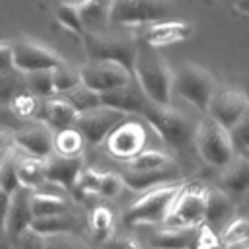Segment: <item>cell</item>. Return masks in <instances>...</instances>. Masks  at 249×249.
<instances>
[{"mask_svg":"<svg viewBox=\"0 0 249 249\" xmlns=\"http://www.w3.org/2000/svg\"><path fill=\"white\" fill-rule=\"evenodd\" d=\"M132 74L152 103L171 105V91H173V76L175 74L169 70L165 58L161 56V53L158 49L140 43Z\"/></svg>","mask_w":249,"mask_h":249,"instance_id":"1","label":"cell"},{"mask_svg":"<svg viewBox=\"0 0 249 249\" xmlns=\"http://www.w3.org/2000/svg\"><path fill=\"white\" fill-rule=\"evenodd\" d=\"M82 39L88 60H111L126 66L130 72L134 70V62L140 47L138 35L111 31L107 27L103 31H89Z\"/></svg>","mask_w":249,"mask_h":249,"instance_id":"2","label":"cell"},{"mask_svg":"<svg viewBox=\"0 0 249 249\" xmlns=\"http://www.w3.org/2000/svg\"><path fill=\"white\" fill-rule=\"evenodd\" d=\"M183 189H185V185L177 181V183H169V185H161V187H154V189L146 191L140 198H136L124 210L123 222L126 226L165 222V218L169 216V212Z\"/></svg>","mask_w":249,"mask_h":249,"instance_id":"3","label":"cell"},{"mask_svg":"<svg viewBox=\"0 0 249 249\" xmlns=\"http://www.w3.org/2000/svg\"><path fill=\"white\" fill-rule=\"evenodd\" d=\"M140 117L171 148H185L191 140H195L196 124H193L187 115L171 105H156L150 101Z\"/></svg>","mask_w":249,"mask_h":249,"instance_id":"4","label":"cell"},{"mask_svg":"<svg viewBox=\"0 0 249 249\" xmlns=\"http://www.w3.org/2000/svg\"><path fill=\"white\" fill-rule=\"evenodd\" d=\"M195 144L200 158L214 167H226L237 156L231 132L212 117H206L196 124Z\"/></svg>","mask_w":249,"mask_h":249,"instance_id":"5","label":"cell"},{"mask_svg":"<svg viewBox=\"0 0 249 249\" xmlns=\"http://www.w3.org/2000/svg\"><path fill=\"white\" fill-rule=\"evenodd\" d=\"M173 89L198 111L208 113L212 95L216 93V82L202 66L195 62H183L173 76Z\"/></svg>","mask_w":249,"mask_h":249,"instance_id":"6","label":"cell"},{"mask_svg":"<svg viewBox=\"0 0 249 249\" xmlns=\"http://www.w3.org/2000/svg\"><path fill=\"white\" fill-rule=\"evenodd\" d=\"M173 10V0H115L111 25H152L163 21Z\"/></svg>","mask_w":249,"mask_h":249,"instance_id":"7","label":"cell"},{"mask_svg":"<svg viewBox=\"0 0 249 249\" xmlns=\"http://www.w3.org/2000/svg\"><path fill=\"white\" fill-rule=\"evenodd\" d=\"M82 84L97 93H105L123 86H128L132 82V72L111 60H86V64L80 66Z\"/></svg>","mask_w":249,"mask_h":249,"instance_id":"8","label":"cell"},{"mask_svg":"<svg viewBox=\"0 0 249 249\" xmlns=\"http://www.w3.org/2000/svg\"><path fill=\"white\" fill-rule=\"evenodd\" d=\"M206 193L208 189L196 183L185 185L163 224L179 228H198L206 218Z\"/></svg>","mask_w":249,"mask_h":249,"instance_id":"9","label":"cell"},{"mask_svg":"<svg viewBox=\"0 0 249 249\" xmlns=\"http://www.w3.org/2000/svg\"><path fill=\"white\" fill-rule=\"evenodd\" d=\"M124 121H126V113L101 105L97 109L80 113L74 126L82 132V136L86 138V142H89V144H101Z\"/></svg>","mask_w":249,"mask_h":249,"instance_id":"10","label":"cell"},{"mask_svg":"<svg viewBox=\"0 0 249 249\" xmlns=\"http://www.w3.org/2000/svg\"><path fill=\"white\" fill-rule=\"evenodd\" d=\"M107 150L113 158L123 160V161H132L136 156H140L144 152L146 146V128L142 123L138 121H124L123 124H119L109 138L105 140Z\"/></svg>","mask_w":249,"mask_h":249,"instance_id":"11","label":"cell"},{"mask_svg":"<svg viewBox=\"0 0 249 249\" xmlns=\"http://www.w3.org/2000/svg\"><path fill=\"white\" fill-rule=\"evenodd\" d=\"M12 47H14L16 70L23 74L37 70H54L60 62H64L58 53L31 39H18L12 43Z\"/></svg>","mask_w":249,"mask_h":249,"instance_id":"12","label":"cell"},{"mask_svg":"<svg viewBox=\"0 0 249 249\" xmlns=\"http://www.w3.org/2000/svg\"><path fill=\"white\" fill-rule=\"evenodd\" d=\"M249 109V97L235 88H218L208 105V117L231 130Z\"/></svg>","mask_w":249,"mask_h":249,"instance_id":"13","label":"cell"},{"mask_svg":"<svg viewBox=\"0 0 249 249\" xmlns=\"http://www.w3.org/2000/svg\"><path fill=\"white\" fill-rule=\"evenodd\" d=\"M31 196H33V191L25 189V187H19L14 195L8 196L6 216H4V230L12 239L16 235H19L21 231L29 230L35 222L33 208H31Z\"/></svg>","mask_w":249,"mask_h":249,"instance_id":"14","label":"cell"},{"mask_svg":"<svg viewBox=\"0 0 249 249\" xmlns=\"http://www.w3.org/2000/svg\"><path fill=\"white\" fill-rule=\"evenodd\" d=\"M12 142L18 148L25 150L29 156H35V158L47 160L49 156L54 154V132H53L51 126H47L41 121L14 132Z\"/></svg>","mask_w":249,"mask_h":249,"instance_id":"15","label":"cell"},{"mask_svg":"<svg viewBox=\"0 0 249 249\" xmlns=\"http://www.w3.org/2000/svg\"><path fill=\"white\" fill-rule=\"evenodd\" d=\"M191 33H193L191 23L181 21V19H163V21L146 25L138 33V41L148 45V47L160 49V47L173 45V43H179L183 39H189Z\"/></svg>","mask_w":249,"mask_h":249,"instance_id":"16","label":"cell"},{"mask_svg":"<svg viewBox=\"0 0 249 249\" xmlns=\"http://www.w3.org/2000/svg\"><path fill=\"white\" fill-rule=\"evenodd\" d=\"M148 103H150V99L146 97V93L142 91V88L138 86L136 80H132L128 86L101 93V105L103 107H111V109L126 113V115H130V113L142 115V111L146 109Z\"/></svg>","mask_w":249,"mask_h":249,"instance_id":"17","label":"cell"},{"mask_svg":"<svg viewBox=\"0 0 249 249\" xmlns=\"http://www.w3.org/2000/svg\"><path fill=\"white\" fill-rule=\"evenodd\" d=\"M181 171L179 165L175 161L158 167V169H148V171H132V169H124L123 179L124 185L132 191H150L154 187H161V185H169V183H177Z\"/></svg>","mask_w":249,"mask_h":249,"instance_id":"18","label":"cell"},{"mask_svg":"<svg viewBox=\"0 0 249 249\" xmlns=\"http://www.w3.org/2000/svg\"><path fill=\"white\" fill-rule=\"evenodd\" d=\"M84 171V160L78 158H66L60 154H53L45 160V177L51 183H56L68 191L74 189L80 173Z\"/></svg>","mask_w":249,"mask_h":249,"instance_id":"19","label":"cell"},{"mask_svg":"<svg viewBox=\"0 0 249 249\" xmlns=\"http://www.w3.org/2000/svg\"><path fill=\"white\" fill-rule=\"evenodd\" d=\"M78 111L72 107L70 101H66L62 95L60 97H49L41 101V109H39V117L37 121L45 123L47 126H51L53 130L60 132L64 128H70L76 124L78 119Z\"/></svg>","mask_w":249,"mask_h":249,"instance_id":"20","label":"cell"},{"mask_svg":"<svg viewBox=\"0 0 249 249\" xmlns=\"http://www.w3.org/2000/svg\"><path fill=\"white\" fill-rule=\"evenodd\" d=\"M198 228H179V226H165L163 230L156 231L150 239L154 249H195Z\"/></svg>","mask_w":249,"mask_h":249,"instance_id":"21","label":"cell"},{"mask_svg":"<svg viewBox=\"0 0 249 249\" xmlns=\"http://www.w3.org/2000/svg\"><path fill=\"white\" fill-rule=\"evenodd\" d=\"M115 0H80L78 10L86 33L89 31H103L111 25V12Z\"/></svg>","mask_w":249,"mask_h":249,"instance_id":"22","label":"cell"},{"mask_svg":"<svg viewBox=\"0 0 249 249\" xmlns=\"http://www.w3.org/2000/svg\"><path fill=\"white\" fill-rule=\"evenodd\" d=\"M233 212H235L233 200L222 189H208V193H206V218H204L206 226H214V228H220L224 224L228 226L233 220Z\"/></svg>","mask_w":249,"mask_h":249,"instance_id":"23","label":"cell"},{"mask_svg":"<svg viewBox=\"0 0 249 249\" xmlns=\"http://www.w3.org/2000/svg\"><path fill=\"white\" fill-rule=\"evenodd\" d=\"M222 183L233 193H245L249 189V160L239 154L222 171Z\"/></svg>","mask_w":249,"mask_h":249,"instance_id":"24","label":"cell"},{"mask_svg":"<svg viewBox=\"0 0 249 249\" xmlns=\"http://www.w3.org/2000/svg\"><path fill=\"white\" fill-rule=\"evenodd\" d=\"M18 175H19V185L33 191L37 185L47 181V177H45V160L43 158H35V156L19 158Z\"/></svg>","mask_w":249,"mask_h":249,"instance_id":"25","label":"cell"},{"mask_svg":"<svg viewBox=\"0 0 249 249\" xmlns=\"http://www.w3.org/2000/svg\"><path fill=\"white\" fill-rule=\"evenodd\" d=\"M18 158H16V144L14 148H4L2 161H0V187L6 196L14 195L21 185H19V175H18Z\"/></svg>","mask_w":249,"mask_h":249,"instance_id":"26","label":"cell"},{"mask_svg":"<svg viewBox=\"0 0 249 249\" xmlns=\"http://www.w3.org/2000/svg\"><path fill=\"white\" fill-rule=\"evenodd\" d=\"M31 228L43 233L45 237H51V235H60V233H72V230L76 228V220L70 212H62V214H54L47 218H35Z\"/></svg>","mask_w":249,"mask_h":249,"instance_id":"27","label":"cell"},{"mask_svg":"<svg viewBox=\"0 0 249 249\" xmlns=\"http://www.w3.org/2000/svg\"><path fill=\"white\" fill-rule=\"evenodd\" d=\"M84 144H86V138L76 126L54 132V154H60L66 158H78L82 156Z\"/></svg>","mask_w":249,"mask_h":249,"instance_id":"28","label":"cell"},{"mask_svg":"<svg viewBox=\"0 0 249 249\" xmlns=\"http://www.w3.org/2000/svg\"><path fill=\"white\" fill-rule=\"evenodd\" d=\"M31 208H33V216L35 218H47V216L68 212L66 210V200L62 196L51 195V193H33Z\"/></svg>","mask_w":249,"mask_h":249,"instance_id":"29","label":"cell"},{"mask_svg":"<svg viewBox=\"0 0 249 249\" xmlns=\"http://www.w3.org/2000/svg\"><path fill=\"white\" fill-rule=\"evenodd\" d=\"M25 84L27 91L33 93L39 99H49L53 97L54 91V80H53V70H37V72H27L25 74Z\"/></svg>","mask_w":249,"mask_h":249,"instance_id":"30","label":"cell"},{"mask_svg":"<svg viewBox=\"0 0 249 249\" xmlns=\"http://www.w3.org/2000/svg\"><path fill=\"white\" fill-rule=\"evenodd\" d=\"M54 18L60 25H64L66 29L78 33V35H86V27L82 23V18H80V10H78V4H72V2H64V0H58L56 6H54Z\"/></svg>","mask_w":249,"mask_h":249,"instance_id":"31","label":"cell"},{"mask_svg":"<svg viewBox=\"0 0 249 249\" xmlns=\"http://www.w3.org/2000/svg\"><path fill=\"white\" fill-rule=\"evenodd\" d=\"M53 80H54V91L64 95V93L72 91L74 88H78L82 84L80 68H76V66H72L64 60L53 70Z\"/></svg>","mask_w":249,"mask_h":249,"instance_id":"32","label":"cell"},{"mask_svg":"<svg viewBox=\"0 0 249 249\" xmlns=\"http://www.w3.org/2000/svg\"><path fill=\"white\" fill-rule=\"evenodd\" d=\"M66 101L72 103V107L78 111V113H86V111H91V109H97L101 107V93L89 89L88 86L80 84L78 88H74L72 91L64 93L62 95Z\"/></svg>","mask_w":249,"mask_h":249,"instance_id":"33","label":"cell"},{"mask_svg":"<svg viewBox=\"0 0 249 249\" xmlns=\"http://www.w3.org/2000/svg\"><path fill=\"white\" fill-rule=\"evenodd\" d=\"M173 160L161 152V150H144L140 156H136L132 161L126 163V169H132V171H148V169H158V167H163L167 163H171Z\"/></svg>","mask_w":249,"mask_h":249,"instance_id":"34","label":"cell"},{"mask_svg":"<svg viewBox=\"0 0 249 249\" xmlns=\"http://www.w3.org/2000/svg\"><path fill=\"white\" fill-rule=\"evenodd\" d=\"M89 228H91V233L101 241L105 243L111 235V230H113V212L105 206H97L91 210L89 214Z\"/></svg>","mask_w":249,"mask_h":249,"instance_id":"35","label":"cell"},{"mask_svg":"<svg viewBox=\"0 0 249 249\" xmlns=\"http://www.w3.org/2000/svg\"><path fill=\"white\" fill-rule=\"evenodd\" d=\"M41 101L39 97H35L33 93L29 91H23L21 95H18L12 103H10V109L16 117L27 121V119H37L39 117V109H41Z\"/></svg>","mask_w":249,"mask_h":249,"instance_id":"36","label":"cell"},{"mask_svg":"<svg viewBox=\"0 0 249 249\" xmlns=\"http://www.w3.org/2000/svg\"><path fill=\"white\" fill-rule=\"evenodd\" d=\"M101 179L103 173L95 171V169H84L72 189V193L80 198L84 196H91V195H99V187H101Z\"/></svg>","mask_w":249,"mask_h":249,"instance_id":"37","label":"cell"},{"mask_svg":"<svg viewBox=\"0 0 249 249\" xmlns=\"http://www.w3.org/2000/svg\"><path fill=\"white\" fill-rule=\"evenodd\" d=\"M249 237V220L245 218H233L222 231V243L230 247L243 245Z\"/></svg>","mask_w":249,"mask_h":249,"instance_id":"38","label":"cell"},{"mask_svg":"<svg viewBox=\"0 0 249 249\" xmlns=\"http://www.w3.org/2000/svg\"><path fill=\"white\" fill-rule=\"evenodd\" d=\"M12 249H47V237L29 228L12 239Z\"/></svg>","mask_w":249,"mask_h":249,"instance_id":"39","label":"cell"},{"mask_svg":"<svg viewBox=\"0 0 249 249\" xmlns=\"http://www.w3.org/2000/svg\"><path fill=\"white\" fill-rule=\"evenodd\" d=\"M124 187V179L123 175L115 173V171H107L103 173V179H101V187H99V195L105 196V198H113L117 196Z\"/></svg>","mask_w":249,"mask_h":249,"instance_id":"40","label":"cell"},{"mask_svg":"<svg viewBox=\"0 0 249 249\" xmlns=\"http://www.w3.org/2000/svg\"><path fill=\"white\" fill-rule=\"evenodd\" d=\"M230 132H231V138H233L235 148H239L243 152L249 150V109L245 111V115L237 121V124Z\"/></svg>","mask_w":249,"mask_h":249,"instance_id":"41","label":"cell"},{"mask_svg":"<svg viewBox=\"0 0 249 249\" xmlns=\"http://www.w3.org/2000/svg\"><path fill=\"white\" fill-rule=\"evenodd\" d=\"M47 249H86V245L74 233H60L47 237Z\"/></svg>","mask_w":249,"mask_h":249,"instance_id":"42","label":"cell"},{"mask_svg":"<svg viewBox=\"0 0 249 249\" xmlns=\"http://www.w3.org/2000/svg\"><path fill=\"white\" fill-rule=\"evenodd\" d=\"M103 249H140V245L128 235H113L103 243Z\"/></svg>","mask_w":249,"mask_h":249,"instance_id":"43","label":"cell"},{"mask_svg":"<svg viewBox=\"0 0 249 249\" xmlns=\"http://www.w3.org/2000/svg\"><path fill=\"white\" fill-rule=\"evenodd\" d=\"M0 54H2V74L16 70V62H14V47L10 41H2L0 45Z\"/></svg>","mask_w":249,"mask_h":249,"instance_id":"44","label":"cell"},{"mask_svg":"<svg viewBox=\"0 0 249 249\" xmlns=\"http://www.w3.org/2000/svg\"><path fill=\"white\" fill-rule=\"evenodd\" d=\"M233 4H235V8H237L239 12H243V14H249V0H235Z\"/></svg>","mask_w":249,"mask_h":249,"instance_id":"45","label":"cell"},{"mask_svg":"<svg viewBox=\"0 0 249 249\" xmlns=\"http://www.w3.org/2000/svg\"><path fill=\"white\" fill-rule=\"evenodd\" d=\"M233 249H249V243H243V245H237V247H233Z\"/></svg>","mask_w":249,"mask_h":249,"instance_id":"46","label":"cell"},{"mask_svg":"<svg viewBox=\"0 0 249 249\" xmlns=\"http://www.w3.org/2000/svg\"><path fill=\"white\" fill-rule=\"evenodd\" d=\"M243 156H245V158L249 160V150H245V152H243Z\"/></svg>","mask_w":249,"mask_h":249,"instance_id":"47","label":"cell"},{"mask_svg":"<svg viewBox=\"0 0 249 249\" xmlns=\"http://www.w3.org/2000/svg\"><path fill=\"white\" fill-rule=\"evenodd\" d=\"M233 2H235V0H233Z\"/></svg>","mask_w":249,"mask_h":249,"instance_id":"48","label":"cell"},{"mask_svg":"<svg viewBox=\"0 0 249 249\" xmlns=\"http://www.w3.org/2000/svg\"><path fill=\"white\" fill-rule=\"evenodd\" d=\"M56 2H58V0H56Z\"/></svg>","mask_w":249,"mask_h":249,"instance_id":"49","label":"cell"}]
</instances>
